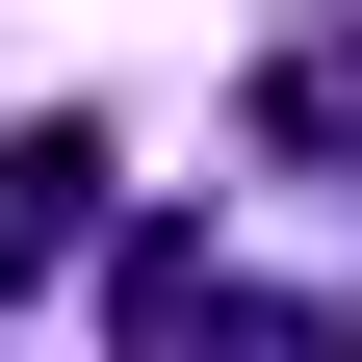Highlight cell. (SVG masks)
Listing matches in <instances>:
<instances>
[{
	"label": "cell",
	"mask_w": 362,
	"mask_h": 362,
	"mask_svg": "<svg viewBox=\"0 0 362 362\" xmlns=\"http://www.w3.org/2000/svg\"><path fill=\"white\" fill-rule=\"evenodd\" d=\"M104 233V129H0V285H52Z\"/></svg>",
	"instance_id": "7a4b0ae2"
},
{
	"label": "cell",
	"mask_w": 362,
	"mask_h": 362,
	"mask_svg": "<svg viewBox=\"0 0 362 362\" xmlns=\"http://www.w3.org/2000/svg\"><path fill=\"white\" fill-rule=\"evenodd\" d=\"M104 310H129V362H362L337 310H285V285H233L207 233H129V259H104Z\"/></svg>",
	"instance_id": "6da1fadb"
},
{
	"label": "cell",
	"mask_w": 362,
	"mask_h": 362,
	"mask_svg": "<svg viewBox=\"0 0 362 362\" xmlns=\"http://www.w3.org/2000/svg\"><path fill=\"white\" fill-rule=\"evenodd\" d=\"M259 156H362V52H337V26L259 52Z\"/></svg>",
	"instance_id": "3957f363"
}]
</instances>
